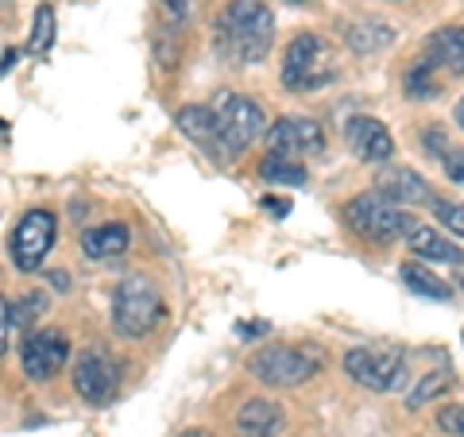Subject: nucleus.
I'll use <instances>...</instances> for the list:
<instances>
[{
    "instance_id": "a211bd4d",
    "label": "nucleus",
    "mask_w": 464,
    "mask_h": 437,
    "mask_svg": "<svg viewBox=\"0 0 464 437\" xmlns=\"http://www.w3.org/2000/svg\"><path fill=\"white\" fill-rule=\"evenodd\" d=\"M82 248L90 259H116L128 252V228L124 225H97V228H85Z\"/></svg>"
},
{
    "instance_id": "393cba45",
    "label": "nucleus",
    "mask_w": 464,
    "mask_h": 437,
    "mask_svg": "<svg viewBox=\"0 0 464 437\" xmlns=\"http://www.w3.org/2000/svg\"><path fill=\"white\" fill-rule=\"evenodd\" d=\"M51 43H54V12L43 5L35 12V27H32V43H27V51H32V54H47Z\"/></svg>"
},
{
    "instance_id": "ddd939ff",
    "label": "nucleus",
    "mask_w": 464,
    "mask_h": 437,
    "mask_svg": "<svg viewBox=\"0 0 464 437\" xmlns=\"http://www.w3.org/2000/svg\"><path fill=\"white\" fill-rule=\"evenodd\" d=\"M286 430V414L271 399H248L237 411V437H279Z\"/></svg>"
},
{
    "instance_id": "20e7f679",
    "label": "nucleus",
    "mask_w": 464,
    "mask_h": 437,
    "mask_svg": "<svg viewBox=\"0 0 464 437\" xmlns=\"http://www.w3.org/2000/svg\"><path fill=\"white\" fill-rule=\"evenodd\" d=\"M213 124H217V140H221V155L225 159H237L252 148V143L264 136V109L256 101L232 93V90H221L213 97Z\"/></svg>"
},
{
    "instance_id": "f704fd0d",
    "label": "nucleus",
    "mask_w": 464,
    "mask_h": 437,
    "mask_svg": "<svg viewBox=\"0 0 464 437\" xmlns=\"http://www.w3.org/2000/svg\"><path fill=\"white\" fill-rule=\"evenodd\" d=\"M182 437H209V433H206V430H186Z\"/></svg>"
},
{
    "instance_id": "cd10ccee",
    "label": "nucleus",
    "mask_w": 464,
    "mask_h": 437,
    "mask_svg": "<svg viewBox=\"0 0 464 437\" xmlns=\"http://www.w3.org/2000/svg\"><path fill=\"white\" fill-rule=\"evenodd\" d=\"M445 174H449L453 182L464 186V151H449V159H445Z\"/></svg>"
},
{
    "instance_id": "0eeeda50",
    "label": "nucleus",
    "mask_w": 464,
    "mask_h": 437,
    "mask_svg": "<svg viewBox=\"0 0 464 437\" xmlns=\"http://www.w3.org/2000/svg\"><path fill=\"white\" fill-rule=\"evenodd\" d=\"M344 372L368 391H395L406 380V353L399 345H360L344 353Z\"/></svg>"
},
{
    "instance_id": "e433bc0d",
    "label": "nucleus",
    "mask_w": 464,
    "mask_h": 437,
    "mask_svg": "<svg viewBox=\"0 0 464 437\" xmlns=\"http://www.w3.org/2000/svg\"><path fill=\"white\" fill-rule=\"evenodd\" d=\"M295 5H298V0H295Z\"/></svg>"
},
{
    "instance_id": "2f4dec72",
    "label": "nucleus",
    "mask_w": 464,
    "mask_h": 437,
    "mask_svg": "<svg viewBox=\"0 0 464 437\" xmlns=\"http://www.w3.org/2000/svg\"><path fill=\"white\" fill-rule=\"evenodd\" d=\"M240 333H244V337H264L267 325H264V322H256V325H240Z\"/></svg>"
},
{
    "instance_id": "9b49d317",
    "label": "nucleus",
    "mask_w": 464,
    "mask_h": 437,
    "mask_svg": "<svg viewBox=\"0 0 464 437\" xmlns=\"http://www.w3.org/2000/svg\"><path fill=\"white\" fill-rule=\"evenodd\" d=\"M24 375L27 380H51V375H58L66 368V360H70V341H66V333H58V329H39L32 333V337L24 341Z\"/></svg>"
},
{
    "instance_id": "5701e85b",
    "label": "nucleus",
    "mask_w": 464,
    "mask_h": 437,
    "mask_svg": "<svg viewBox=\"0 0 464 437\" xmlns=\"http://www.w3.org/2000/svg\"><path fill=\"white\" fill-rule=\"evenodd\" d=\"M43 310H47V295H43V290H32V295H24L16 306H8V317L16 329H32L43 317Z\"/></svg>"
},
{
    "instance_id": "9d476101",
    "label": "nucleus",
    "mask_w": 464,
    "mask_h": 437,
    "mask_svg": "<svg viewBox=\"0 0 464 437\" xmlns=\"http://www.w3.org/2000/svg\"><path fill=\"white\" fill-rule=\"evenodd\" d=\"M116 387H121V364H116L109 353H101V348H90V353H82L78 364H74V391L93 403V406H105Z\"/></svg>"
},
{
    "instance_id": "aec40b11",
    "label": "nucleus",
    "mask_w": 464,
    "mask_h": 437,
    "mask_svg": "<svg viewBox=\"0 0 464 437\" xmlns=\"http://www.w3.org/2000/svg\"><path fill=\"white\" fill-rule=\"evenodd\" d=\"M402 283L414 290V295H422V298H433V302H445L449 295H453V286H449L445 279H438L433 271H426L422 264H402Z\"/></svg>"
},
{
    "instance_id": "72a5a7b5",
    "label": "nucleus",
    "mask_w": 464,
    "mask_h": 437,
    "mask_svg": "<svg viewBox=\"0 0 464 437\" xmlns=\"http://www.w3.org/2000/svg\"><path fill=\"white\" fill-rule=\"evenodd\" d=\"M457 124H460V128H464V97H460V101H457Z\"/></svg>"
},
{
    "instance_id": "473e14b6",
    "label": "nucleus",
    "mask_w": 464,
    "mask_h": 437,
    "mask_svg": "<svg viewBox=\"0 0 464 437\" xmlns=\"http://www.w3.org/2000/svg\"><path fill=\"white\" fill-rule=\"evenodd\" d=\"M51 283H54V290H70V275H66V271H54Z\"/></svg>"
},
{
    "instance_id": "c9c22d12",
    "label": "nucleus",
    "mask_w": 464,
    "mask_h": 437,
    "mask_svg": "<svg viewBox=\"0 0 464 437\" xmlns=\"http://www.w3.org/2000/svg\"><path fill=\"white\" fill-rule=\"evenodd\" d=\"M5 140H8V124H5V121H0V143H5Z\"/></svg>"
},
{
    "instance_id": "f3484780",
    "label": "nucleus",
    "mask_w": 464,
    "mask_h": 437,
    "mask_svg": "<svg viewBox=\"0 0 464 437\" xmlns=\"http://www.w3.org/2000/svg\"><path fill=\"white\" fill-rule=\"evenodd\" d=\"M179 128H182V136H190L198 148H206L209 155H217V159H225L221 155V140H217V124H213V112H209V105L201 109V105H182L179 109Z\"/></svg>"
},
{
    "instance_id": "c85d7f7f",
    "label": "nucleus",
    "mask_w": 464,
    "mask_h": 437,
    "mask_svg": "<svg viewBox=\"0 0 464 437\" xmlns=\"http://www.w3.org/2000/svg\"><path fill=\"white\" fill-rule=\"evenodd\" d=\"M163 12L170 16V24H182L186 12H190V0H163Z\"/></svg>"
},
{
    "instance_id": "c756f323",
    "label": "nucleus",
    "mask_w": 464,
    "mask_h": 437,
    "mask_svg": "<svg viewBox=\"0 0 464 437\" xmlns=\"http://www.w3.org/2000/svg\"><path fill=\"white\" fill-rule=\"evenodd\" d=\"M8 329H12V317H8V302L0 298V356L8 353Z\"/></svg>"
},
{
    "instance_id": "7c9ffc66",
    "label": "nucleus",
    "mask_w": 464,
    "mask_h": 437,
    "mask_svg": "<svg viewBox=\"0 0 464 437\" xmlns=\"http://www.w3.org/2000/svg\"><path fill=\"white\" fill-rule=\"evenodd\" d=\"M264 209L275 213V217H286V213H290V206H286L283 198H264Z\"/></svg>"
},
{
    "instance_id": "a878e982",
    "label": "nucleus",
    "mask_w": 464,
    "mask_h": 437,
    "mask_svg": "<svg viewBox=\"0 0 464 437\" xmlns=\"http://www.w3.org/2000/svg\"><path fill=\"white\" fill-rule=\"evenodd\" d=\"M433 206H438L441 225L449 232H457V237H464V206H460V201H433Z\"/></svg>"
},
{
    "instance_id": "412c9836",
    "label": "nucleus",
    "mask_w": 464,
    "mask_h": 437,
    "mask_svg": "<svg viewBox=\"0 0 464 437\" xmlns=\"http://www.w3.org/2000/svg\"><path fill=\"white\" fill-rule=\"evenodd\" d=\"M259 174H264V182H271V186H306V179H310L306 167L286 155H267Z\"/></svg>"
},
{
    "instance_id": "dca6fc26",
    "label": "nucleus",
    "mask_w": 464,
    "mask_h": 437,
    "mask_svg": "<svg viewBox=\"0 0 464 437\" xmlns=\"http://www.w3.org/2000/svg\"><path fill=\"white\" fill-rule=\"evenodd\" d=\"M406 244H411V252L418 259H433V264H464V252L453 244V240H445L438 228H430V225H414L411 232H406Z\"/></svg>"
},
{
    "instance_id": "f8f14e48",
    "label": "nucleus",
    "mask_w": 464,
    "mask_h": 437,
    "mask_svg": "<svg viewBox=\"0 0 464 437\" xmlns=\"http://www.w3.org/2000/svg\"><path fill=\"white\" fill-rule=\"evenodd\" d=\"M344 140L364 163H387L395 155V140H391L383 121H375V116H353L344 124Z\"/></svg>"
},
{
    "instance_id": "7ed1b4c3",
    "label": "nucleus",
    "mask_w": 464,
    "mask_h": 437,
    "mask_svg": "<svg viewBox=\"0 0 464 437\" xmlns=\"http://www.w3.org/2000/svg\"><path fill=\"white\" fill-rule=\"evenodd\" d=\"M322 368L325 353L317 345H267L248 360V372L271 387H302Z\"/></svg>"
},
{
    "instance_id": "423d86ee",
    "label": "nucleus",
    "mask_w": 464,
    "mask_h": 437,
    "mask_svg": "<svg viewBox=\"0 0 464 437\" xmlns=\"http://www.w3.org/2000/svg\"><path fill=\"white\" fill-rule=\"evenodd\" d=\"M344 221L353 225L360 237H368V240H375V244L399 240V237H406V232L418 225L414 217L399 206V201H391V198L380 194V190L356 194V198L344 206Z\"/></svg>"
},
{
    "instance_id": "6ab92c4d",
    "label": "nucleus",
    "mask_w": 464,
    "mask_h": 437,
    "mask_svg": "<svg viewBox=\"0 0 464 437\" xmlns=\"http://www.w3.org/2000/svg\"><path fill=\"white\" fill-rule=\"evenodd\" d=\"M391 39H395V32H391V24H383V20H360V24L348 27V47H353L356 54L380 51Z\"/></svg>"
},
{
    "instance_id": "b1692460",
    "label": "nucleus",
    "mask_w": 464,
    "mask_h": 437,
    "mask_svg": "<svg viewBox=\"0 0 464 437\" xmlns=\"http://www.w3.org/2000/svg\"><path fill=\"white\" fill-rule=\"evenodd\" d=\"M402 82H406V93L411 97H438V78H433V66L426 63V58L406 70Z\"/></svg>"
},
{
    "instance_id": "bb28decb",
    "label": "nucleus",
    "mask_w": 464,
    "mask_h": 437,
    "mask_svg": "<svg viewBox=\"0 0 464 437\" xmlns=\"http://www.w3.org/2000/svg\"><path fill=\"white\" fill-rule=\"evenodd\" d=\"M438 426L445 433H453V437H464V406H441Z\"/></svg>"
},
{
    "instance_id": "4468645a",
    "label": "nucleus",
    "mask_w": 464,
    "mask_h": 437,
    "mask_svg": "<svg viewBox=\"0 0 464 437\" xmlns=\"http://www.w3.org/2000/svg\"><path fill=\"white\" fill-rule=\"evenodd\" d=\"M380 194H387L391 201H402V206H433V190L422 174H414L411 167H387L380 179Z\"/></svg>"
},
{
    "instance_id": "2eb2a0df",
    "label": "nucleus",
    "mask_w": 464,
    "mask_h": 437,
    "mask_svg": "<svg viewBox=\"0 0 464 437\" xmlns=\"http://www.w3.org/2000/svg\"><path fill=\"white\" fill-rule=\"evenodd\" d=\"M426 63L433 70L464 74V27H438L426 39Z\"/></svg>"
},
{
    "instance_id": "f257e3e1",
    "label": "nucleus",
    "mask_w": 464,
    "mask_h": 437,
    "mask_svg": "<svg viewBox=\"0 0 464 437\" xmlns=\"http://www.w3.org/2000/svg\"><path fill=\"white\" fill-rule=\"evenodd\" d=\"M275 39V16L264 0H232L217 20V47L228 63L256 66L264 63Z\"/></svg>"
},
{
    "instance_id": "f03ea898",
    "label": "nucleus",
    "mask_w": 464,
    "mask_h": 437,
    "mask_svg": "<svg viewBox=\"0 0 464 437\" xmlns=\"http://www.w3.org/2000/svg\"><path fill=\"white\" fill-rule=\"evenodd\" d=\"M167 317V306H163V295H159V286L148 279V275H128L121 279L112 295V325L116 333H124V337H148V333Z\"/></svg>"
},
{
    "instance_id": "4be33fe9",
    "label": "nucleus",
    "mask_w": 464,
    "mask_h": 437,
    "mask_svg": "<svg viewBox=\"0 0 464 437\" xmlns=\"http://www.w3.org/2000/svg\"><path fill=\"white\" fill-rule=\"evenodd\" d=\"M449 384H453V372H449V368L426 372V375H422V384H418L411 395H406V406H411V411H418V406H426L430 399H438L441 391H449Z\"/></svg>"
},
{
    "instance_id": "39448f33",
    "label": "nucleus",
    "mask_w": 464,
    "mask_h": 437,
    "mask_svg": "<svg viewBox=\"0 0 464 437\" xmlns=\"http://www.w3.org/2000/svg\"><path fill=\"white\" fill-rule=\"evenodd\" d=\"M337 78V54L333 47L314 35V32H302L290 39V47L283 54V85L295 93H306V90H322L325 82Z\"/></svg>"
},
{
    "instance_id": "6e6552de",
    "label": "nucleus",
    "mask_w": 464,
    "mask_h": 437,
    "mask_svg": "<svg viewBox=\"0 0 464 437\" xmlns=\"http://www.w3.org/2000/svg\"><path fill=\"white\" fill-rule=\"evenodd\" d=\"M54 232H58V221H54L51 209H27L20 217V225L12 228V237H8L12 264H16L20 271H35L54 248Z\"/></svg>"
},
{
    "instance_id": "1a4fd4ad",
    "label": "nucleus",
    "mask_w": 464,
    "mask_h": 437,
    "mask_svg": "<svg viewBox=\"0 0 464 437\" xmlns=\"http://www.w3.org/2000/svg\"><path fill=\"white\" fill-rule=\"evenodd\" d=\"M267 148H271V155H286V159L322 155L325 128L310 121V116H283V121H275L267 128Z\"/></svg>"
}]
</instances>
